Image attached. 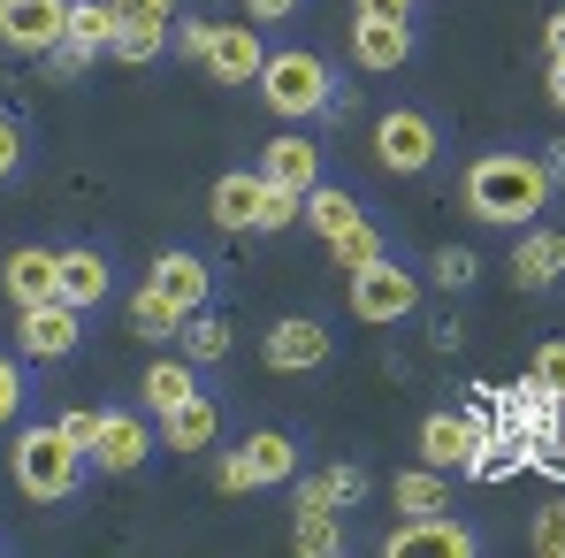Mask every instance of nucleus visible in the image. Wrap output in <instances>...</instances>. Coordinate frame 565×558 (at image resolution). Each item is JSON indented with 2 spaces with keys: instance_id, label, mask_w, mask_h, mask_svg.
<instances>
[{
  "instance_id": "nucleus-1",
  "label": "nucleus",
  "mask_w": 565,
  "mask_h": 558,
  "mask_svg": "<svg viewBox=\"0 0 565 558\" xmlns=\"http://www.w3.org/2000/svg\"><path fill=\"white\" fill-rule=\"evenodd\" d=\"M459 199L497 230H527L551 207V169L535 154H481L467 169V185H459Z\"/></svg>"
},
{
  "instance_id": "nucleus-2",
  "label": "nucleus",
  "mask_w": 565,
  "mask_h": 558,
  "mask_svg": "<svg viewBox=\"0 0 565 558\" xmlns=\"http://www.w3.org/2000/svg\"><path fill=\"white\" fill-rule=\"evenodd\" d=\"M8 466H15V489L39 497V505H62V497L85 482V452H77L62 429H23L15 452H8Z\"/></svg>"
},
{
  "instance_id": "nucleus-3",
  "label": "nucleus",
  "mask_w": 565,
  "mask_h": 558,
  "mask_svg": "<svg viewBox=\"0 0 565 558\" xmlns=\"http://www.w3.org/2000/svg\"><path fill=\"white\" fill-rule=\"evenodd\" d=\"M260 93H268L276 115H321L329 93H337V77H329V62H321V54L290 46V54H268V62H260Z\"/></svg>"
},
{
  "instance_id": "nucleus-4",
  "label": "nucleus",
  "mask_w": 565,
  "mask_h": 558,
  "mask_svg": "<svg viewBox=\"0 0 565 558\" xmlns=\"http://www.w3.org/2000/svg\"><path fill=\"white\" fill-rule=\"evenodd\" d=\"M413 306H420V283H413V269H397L390 253H382V261H367V269H352V314H360L367 329L405 322Z\"/></svg>"
},
{
  "instance_id": "nucleus-5",
  "label": "nucleus",
  "mask_w": 565,
  "mask_h": 558,
  "mask_svg": "<svg viewBox=\"0 0 565 558\" xmlns=\"http://www.w3.org/2000/svg\"><path fill=\"white\" fill-rule=\"evenodd\" d=\"M375 154L390 177H420V169H436V123L420 115V107H390L375 123Z\"/></svg>"
},
{
  "instance_id": "nucleus-6",
  "label": "nucleus",
  "mask_w": 565,
  "mask_h": 558,
  "mask_svg": "<svg viewBox=\"0 0 565 558\" xmlns=\"http://www.w3.org/2000/svg\"><path fill=\"white\" fill-rule=\"evenodd\" d=\"M77 322H85V314H77L70 298H39V306H23V322H15V352H23V360H70L77 337H85Z\"/></svg>"
},
{
  "instance_id": "nucleus-7",
  "label": "nucleus",
  "mask_w": 565,
  "mask_h": 558,
  "mask_svg": "<svg viewBox=\"0 0 565 558\" xmlns=\"http://www.w3.org/2000/svg\"><path fill=\"white\" fill-rule=\"evenodd\" d=\"M0 39L15 54H54L70 39V0H0Z\"/></svg>"
},
{
  "instance_id": "nucleus-8",
  "label": "nucleus",
  "mask_w": 565,
  "mask_h": 558,
  "mask_svg": "<svg viewBox=\"0 0 565 558\" xmlns=\"http://www.w3.org/2000/svg\"><path fill=\"white\" fill-rule=\"evenodd\" d=\"M382 551L390 558H473V528H459L451 513H413Z\"/></svg>"
},
{
  "instance_id": "nucleus-9",
  "label": "nucleus",
  "mask_w": 565,
  "mask_h": 558,
  "mask_svg": "<svg viewBox=\"0 0 565 558\" xmlns=\"http://www.w3.org/2000/svg\"><path fill=\"white\" fill-rule=\"evenodd\" d=\"M260 62H268V46H260L253 23H222L214 46H206V70H214L222 85H260Z\"/></svg>"
},
{
  "instance_id": "nucleus-10",
  "label": "nucleus",
  "mask_w": 565,
  "mask_h": 558,
  "mask_svg": "<svg viewBox=\"0 0 565 558\" xmlns=\"http://www.w3.org/2000/svg\"><path fill=\"white\" fill-rule=\"evenodd\" d=\"M268 368H282V375L329 368V329H321V322H306V314L276 322V329H268Z\"/></svg>"
},
{
  "instance_id": "nucleus-11",
  "label": "nucleus",
  "mask_w": 565,
  "mask_h": 558,
  "mask_svg": "<svg viewBox=\"0 0 565 558\" xmlns=\"http://www.w3.org/2000/svg\"><path fill=\"white\" fill-rule=\"evenodd\" d=\"M8 298L15 306H39V298H62V253H46V245H23V253H8Z\"/></svg>"
},
{
  "instance_id": "nucleus-12",
  "label": "nucleus",
  "mask_w": 565,
  "mask_h": 558,
  "mask_svg": "<svg viewBox=\"0 0 565 558\" xmlns=\"http://www.w3.org/2000/svg\"><path fill=\"white\" fill-rule=\"evenodd\" d=\"M512 276H520V291H551V283L565 276V230H520V245H512Z\"/></svg>"
},
{
  "instance_id": "nucleus-13",
  "label": "nucleus",
  "mask_w": 565,
  "mask_h": 558,
  "mask_svg": "<svg viewBox=\"0 0 565 558\" xmlns=\"http://www.w3.org/2000/svg\"><path fill=\"white\" fill-rule=\"evenodd\" d=\"M405 54H413V23H382V15H360L352 23V62L360 70H405Z\"/></svg>"
},
{
  "instance_id": "nucleus-14",
  "label": "nucleus",
  "mask_w": 565,
  "mask_h": 558,
  "mask_svg": "<svg viewBox=\"0 0 565 558\" xmlns=\"http://www.w3.org/2000/svg\"><path fill=\"white\" fill-rule=\"evenodd\" d=\"M146 452H153V429H146L138 413H99L93 460L107 466V474H130V466H146Z\"/></svg>"
},
{
  "instance_id": "nucleus-15",
  "label": "nucleus",
  "mask_w": 565,
  "mask_h": 558,
  "mask_svg": "<svg viewBox=\"0 0 565 558\" xmlns=\"http://www.w3.org/2000/svg\"><path fill=\"white\" fill-rule=\"evenodd\" d=\"M161 436H169V452H206V444L222 436V406L191 390L184 406H169V413H161Z\"/></svg>"
},
{
  "instance_id": "nucleus-16",
  "label": "nucleus",
  "mask_w": 565,
  "mask_h": 558,
  "mask_svg": "<svg viewBox=\"0 0 565 558\" xmlns=\"http://www.w3.org/2000/svg\"><path fill=\"white\" fill-rule=\"evenodd\" d=\"M420 452H428V466H473L481 429L459 421V413H428V421H420Z\"/></svg>"
},
{
  "instance_id": "nucleus-17",
  "label": "nucleus",
  "mask_w": 565,
  "mask_h": 558,
  "mask_svg": "<svg viewBox=\"0 0 565 558\" xmlns=\"http://www.w3.org/2000/svg\"><path fill=\"white\" fill-rule=\"evenodd\" d=\"M260 177H268V185H290V191H313L321 185V146H313V138H276V146L260 154Z\"/></svg>"
},
{
  "instance_id": "nucleus-18",
  "label": "nucleus",
  "mask_w": 565,
  "mask_h": 558,
  "mask_svg": "<svg viewBox=\"0 0 565 558\" xmlns=\"http://www.w3.org/2000/svg\"><path fill=\"white\" fill-rule=\"evenodd\" d=\"M260 191H268L260 169H230V177L214 185V222H222V230H253V222H260Z\"/></svg>"
},
{
  "instance_id": "nucleus-19",
  "label": "nucleus",
  "mask_w": 565,
  "mask_h": 558,
  "mask_svg": "<svg viewBox=\"0 0 565 558\" xmlns=\"http://www.w3.org/2000/svg\"><path fill=\"white\" fill-rule=\"evenodd\" d=\"M153 291L177 298L184 314H199V306H206V261H199V253H161V261H153Z\"/></svg>"
},
{
  "instance_id": "nucleus-20",
  "label": "nucleus",
  "mask_w": 565,
  "mask_h": 558,
  "mask_svg": "<svg viewBox=\"0 0 565 558\" xmlns=\"http://www.w3.org/2000/svg\"><path fill=\"white\" fill-rule=\"evenodd\" d=\"M62 298H70L77 314H93L99 298H107V261H99L93 245H70V253H62Z\"/></svg>"
},
{
  "instance_id": "nucleus-21",
  "label": "nucleus",
  "mask_w": 565,
  "mask_h": 558,
  "mask_svg": "<svg viewBox=\"0 0 565 558\" xmlns=\"http://www.w3.org/2000/svg\"><path fill=\"white\" fill-rule=\"evenodd\" d=\"M115 31H122L115 0H70V46H85V54H107V46H115Z\"/></svg>"
},
{
  "instance_id": "nucleus-22",
  "label": "nucleus",
  "mask_w": 565,
  "mask_h": 558,
  "mask_svg": "<svg viewBox=\"0 0 565 558\" xmlns=\"http://www.w3.org/2000/svg\"><path fill=\"white\" fill-rule=\"evenodd\" d=\"M397 513H451V482H444V466H413V474H397Z\"/></svg>"
},
{
  "instance_id": "nucleus-23",
  "label": "nucleus",
  "mask_w": 565,
  "mask_h": 558,
  "mask_svg": "<svg viewBox=\"0 0 565 558\" xmlns=\"http://www.w3.org/2000/svg\"><path fill=\"white\" fill-rule=\"evenodd\" d=\"M306 222H313L321 238H344V230L360 222V199L337 191V185H313V191H306Z\"/></svg>"
},
{
  "instance_id": "nucleus-24",
  "label": "nucleus",
  "mask_w": 565,
  "mask_h": 558,
  "mask_svg": "<svg viewBox=\"0 0 565 558\" xmlns=\"http://www.w3.org/2000/svg\"><path fill=\"white\" fill-rule=\"evenodd\" d=\"M290 544H298L306 558H337V551H344V528H337V513H329V505H298Z\"/></svg>"
},
{
  "instance_id": "nucleus-25",
  "label": "nucleus",
  "mask_w": 565,
  "mask_h": 558,
  "mask_svg": "<svg viewBox=\"0 0 565 558\" xmlns=\"http://www.w3.org/2000/svg\"><path fill=\"white\" fill-rule=\"evenodd\" d=\"M130 329H138V337H153V345H161V337H177V329H184V306H177V298H161V291H153V283H146V291H138V298H130Z\"/></svg>"
},
{
  "instance_id": "nucleus-26",
  "label": "nucleus",
  "mask_w": 565,
  "mask_h": 558,
  "mask_svg": "<svg viewBox=\"0 0 565 558\" xmlns=\"http://www.w3.org/2000/svg\"><path fill=\"white\" fill-rule=\"evenodd\" d=\"M360 497H367V474H360V466H329V474H313V482L298 489V505H329V513H337V505H360Z\"/></svg>"
},
{
  "instance_id": "nucleus-27",
  "label": "nucleus",
  "mask_w": 565,
  "mask_h": 558,
  "mask_svg": "<svg viewBox=\"0 0 565 558\" xmlns=\"http://www.w3.org/2000/svg\"><path fill=\"white\" fill-rule=\"evenodd\" d=\"M191 390H199V382H191V368H184V360H153V368H146V382H138V398H146L153 413H169V406H184Z\"/></svg>"
},
{
  "instance_id": "nucleus-28",
  "label": "nucleus",
  "mask_w": 565,
  "mask_h": 558,
  "mask_svg": "<svg viewBox=\"0 0 565 558\" xmlns=\"http://www.w3.org/2000/svg\"><path fill=\"white\" fill-rule=\"evenodd\" d=\"M237 452H245V460H253V474H260V482H282V474H290V466H298V444H290V436H282V429H260V436H245V444H237Z\"/></svg>"
},
{
  "instance_id": "nucleus-29",
  "label": "nucleus",
  "mask_w": 565,
  "mask_h": 558,
  "mask_svg": "<svg viewBox=\"0 0 565 558\" xmlns=\"http://www.w3.org/2000/svg\"><path fill=\"white\" fill-rule=\"evenodd\" d=\"M177 345H184L191 360H222V352H230V329H222V322H214V314L199 306V314H184V329H177Z\"/></svg>"
},
{
  "instance_id": "nucleus-30",
  "label": "nucleus",
  "mask_w": 565,
  "mask_h": 558,
  "mask_svg": "<svg viewBox=\"0 0 565 558\" xmlns=\"http://www.w3.org/2000/svg\"><path fill=\"white\" fill-rule=\"evenodd\" d=\"M329 245H337V269H367V261H382V238H375V222H367V214H360L344 238H329Z\"/></svg>"
},
{
  "instance_id": "nucleus-31",
  "label": "nucleus",
  "mask_w": 565,
  "mask_h": 558,
  "mask_svg": "<svg viewBox=\"0 0 565 558\" xmlns=\"http://www.w3.org/2000/svg\"><path fill=\"white\" fill-rule=\"evenodd\" d=\"M298 214H306V191H290V185H268V191H260V222H253V230H290Z\"/></svg>"
},
{
  "instance_id": "nucleus-32",
  "label": "nucleus",
  "mask_w": 565,
  "mask_h": 558,
  "mask_svg": "<svg viewBox=\"0 0 565 558\" xmlns=\"http://www.w3.org/2000/svg\"><path fill=\"white\" fill-rule=\"evenodd\" d=\"M122 31H169L177 23V0H115Z\"/></svg>"
},
{
  "instance_id": "nucleus-33",
  "label": "nucleus",
  "mask_w": 565,
  "mask_h": 558,
  "mask_svg": "<svg viewBox=\"0 0 565 558\" xmlns=\"http://www.w3.org/2000/svg\"><path fill=\"white\" fill-rule=\"evenodd\" d=\"M543 398H565V337H551L543 352H535V375H527Z\"/></svg>"
},
{
  "instance_id": "nucleus-34",
  "label": "nucleus",
  "mask_w": 565,
  "mask_h": 558,
  "mask_svg": "<svg viewBox=\"0 0 565 558\" xmlns=\"http://www.w3.org/2000/svg\"><path fill=\"white\" fill-rule=\"evenodd\" d=\"M214 482H222V497H245V489H260V474H253V460H245V452H222Z\"/></svg>"
},
{
  "instance_id": "nucleus-35",
  "label": "nucleus",
  "mask_w": 565,
  "mask_h": 558,
  "mask_svg": "<svg viewBox=\"0 0 565 558\" xmlns=\"http://www.w3.org/2000/svg\"><path fill=\"white\" fill-rule=\"evenodd\" d=\"M473 269H481V261H473V253H459V245H444V253H436V283H444V291H467Z\"/></svg>"
},
{
  "instance_id": "nucleus-36",
  "label": "nucleus",
  "mask_w": 565,
  "mask_h": 558,
  "mask_svg": "<svg viewBox=\"0 0 565 558\" xmlns=\"http://www.w3.org/2000/svg\"><path fill=\"white\" fill-rule=\"evenodd\" d=\"M161 39H169V31H115V46H107V54H122V62H153V54H161Z\"/></svg>"
},
{
  "instance_id": "nucleus-37",
  "label": "nucleus",
  "mask_w": 565,
  "mask_h": 558,
  "mask_svg": "<svg viewBox=\"0 0 565 558\" xmlns=\"http://www.w3.org/2000/svg\"><path fill=\"white\" fill-rule=\"evenodd\" d=\"M535 551H543V558H565V497L543 513V520H535Z\"/></svg>"
},
{
  "instance_id": "nucleus-38",
  "label": "nucleus",
  "mask_w": 565,
  "mask_h": 558,
  "mask_svg": "<svg viewBox=\"0 0 565 558\" xmlns=\"http://www.w3.org/2000/svg\"><path fill=\"white\" fill-rule=\"evenodd\" d=\"M54 429H62V436H70V444H77V452L93 460V444H99V413H62Z\"/></svg>"
},
{
  "instance_id": "nucleus-39",
  "label": "nucleus",
  "mask_w": 565,
  "mask_h": 558,
  "mask_svg": "<svg viewBox=\"0 0 565 558\" xmlns=\"http://www.w3.org/2000/svg\"><path fill=\"white\" fill-rule=\"evenodd\" d=\"M15 406H23V368H15V360H0V429L15 421Z\"/></svg>"
},
{
  "instance_id": "nucleus-40",
  "label": "nucleus",
  "mask_w": 565,
  "mask_h": 558,
  "mask_svg": "<svg viewBox=\"0 0 565 558\" xmlns=\"http://www.w3.org/2000/svg\"><path fill=\"white\" fill-rule=\"evenodd\" d=\"M177 46H184L191 62H206V46H214V23H199V15H184V23H177Z\"/></svg>"
},
{
  "instance_id": "nucleus-41",
  "label": "nucleus",
  "mask_w": 565,
  "mask_h": 558,
  "mask_svg": "<svg viewBox=\"0 0 565 558\" xmlns=\"http://www.w3.org/2000/svg\"><path fill=\"white\" fill-rule=\"evenodd\" d=\"M15 169H23V130H15V123L0 115V185H8Z\"/></svg>"
},
{
  "instance_id": "nucleus-42",
  "label": "nucleus",
  "mask_w": 565,
  "mask_h": 558,
  "mask_svg": "<svg viewBox=\"0 0 565 558\" xmlns=\"http://www.w3.org/2000/svg\"><path fill=\"white\" fill-rule=\"evenodd\" d=\"M360 15H382V23H413V0H360Z\"/></svg>"
},
{
  "instance_id": "nucleus-43",
  "label": "nucleus",
  "mask_w": 565,
  "mask_h": 558,
  "mask_svg": "<svg viewBox=\"0 0 565 558\" xmlns=\"http://www.w3.org/2000/svg\"><path fill=\"white\" fill-rule=\"evenodd\" d=\"M290 8H298V0H245V15H253V23H282Z\"/></svg>"
},
{
  "instance_id": "nucleus-44",
  "label": "nucleus",
  "mask_w": 565,
  "mask_h": 558,
  "mask_svg": "<svg viewBox=\"0 0 565 558\" xmlns=\"http://www.w3.org/2000/svg\"><path fill=\"white\" fill-rule=\"evenodd\" d=\"M543 46H551V62H565V8L543 23Z\"/></svg>"
},
{
  "instance_id": "nucleus-45",
  "label": "nucleus",
  "mask_w": 565,
  "mask_h": 558,
  "mask_svg": "<svg viewBox=\"0 0 565 558\" xmlns=\"http://www.w3.org/2000/svg\"><path fill=\"white\" fill-rule=\"evenodd\" d=\"M551 107L565 115V62H551Z\"/></svg>"
},
{
  "instance_id": "nucleus-46",
  "label": "nucleus",
  "mask_w": 565,
  "mask_h": 558,
  "mask_svg": "<svg viewBox=\"0 0 565 558\" xmlns=\"http://www.w3.org/2000/svg\"><path fill=\"white\" fill-rule=\"evenodd\" d=\"M543 169H551V185H565V146H551V154H543Z\"/></svg>"
}]
</instances>
